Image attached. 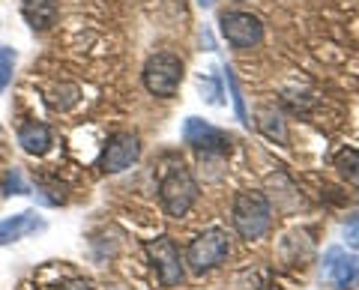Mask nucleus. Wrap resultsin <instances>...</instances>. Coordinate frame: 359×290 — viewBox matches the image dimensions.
I'll use <instances>...</instances> for the list:
<instances>
[{
  "label": "nucleus",
  "mask_w": 359,
  "mask_h": 290,
  "mask_svg": "<svg viewBox=\"0 0 359 290\" xmlns=\"http://www.w3.org/2000/svg\"><path fill=\"white\" fill-rule=\"evenodd\" d=\"M273 225V207L264 192H255V188H243L233 198V228L245 242L261 240L264 233Z\"/></svg>",
  "instance_id": "nucleus-1"
},
{
  "label": "nucleus",
  "mask_w": 359,
  "mask_h": 290,
  "mask_svg": "<svg viewBox=\"0 0 359 290\" xmlns=\"http://www.w3.org/2000/svg\"><path fill=\"white\" fill-rule=\"evenodd\" d=\"M195 200H198L195 177L189 174V168H183V165H171V168L162 174V183H159V204L165 209V216L183 219L189 209L195 207Z\"/></svg>",
  "instance_id": "nucleus-2"
},
{
  "label": "nucleus",
  "mask_w": 359,
  "mask_h": 290,
  "mask_svg": "<svg viewBox=\"0 0 359 290\" xmlns=\"http://www.w3.org/2000/svg\"><path fill=\"white\" fill-rule=\"evenodd\" d=\"M144 87H147V93L159 96V99H171L177 96L180 84H183V60L174 57V54H153V57L144 63Z\"/></svg>",
  "instance_id": "nucleus-3"
},
{
  "label": "nucleus",
  "mask_w": 359,
  "mask_h": 290,
  "mask_svg": "<svg viewBox=\"0 0 359 290\" xmlns=\"http://www.w3.org/2000/svg\"><path fill=\"white\" fill-rule=\"evenodd\" d=\"M228 251H231L228 233L219 230V228H210L189 242L186 263H189V270L201 275V272H210V270H216V266H222L224 258H228Z\"/></svg>",
  "instance_id": "nucleus-4"
},
{
  "label": "nucleus",
  "mask_w": 359,
  "mask_h": 290,
  "mask_svg": "<svg viewBox=\"0 0 359 290\" xmlns=\"http://www.w3.org/2000/svg\"><path fill=\"white\" fill-rule=\"evenodd\" d=\"M144 251H147V258L153 263L156 275H159L162 287H180L183 282V258H180V249L171 237H156V240H147L144 242Z\"/></svg>",
  "instance_id": "nucleus-5"
},
{
  "label": "nucleus",
  "mask_w": 359,
  "mask_h": 290,
  "mask_svg": "<svg viewBox=\"0 0 359 290\" xmlns=\"http://www.w3.org/2000/svg\"><path fill=\"white\" fill-rule=\"evenodd\" d=\"M219 30L222 36L228 39V46L233 48H255L264 42V21L252 15V13H240V9H231V13L219 15Z\"/></svg>",
  "instance_id": "nucleus-6"
},
{
  "label": "nucleus",
  "mask_w": 359,
  "mask_h": 290,
  "mask_svg": "<svg viewBox=\"0 0 359 290\" xmlns=\"http://www.w3.org/2000/svg\"><path fill=\"white\" fill-rule=\"evenodd\" d=\"M138 159H141L138 135H132V132H117V135L108 138L102 156H99V168H102L105 174H123Z\"/></svg>",
  "instance_id": "nucleus-7"
},
{
  "label": "nucleus",
  "mask_w": 359,
  "mask_h": 290,
  "mask_svg": "<svg viewBox=\"0 0 359 290\" xmlns=\"http://www.w3.org/2000/svg\"><path fill=\"white\" fill-rule=\"evenodd\" d=\"M183 141L189 144V147H195L198 153H204V156H224L231 150V138L224 135L222 129L204 123L201 117H186V123H183Z\"/></svg>",
  "instance_id": "nucleus-8"
},
{
  "label": "nucleus",
  "mask_w": 359,
  "mask_h": 290,
  "mask_svg": "<svg viewBox=\"0 0 359 290\" xmlns=\"http://www.w3.org/2000/svg\"><path fill=\"white\" fill-rule=\"evenodd\" d=\"M320 275L335 290H353L359 284V254H347L341 249H330L323 254Z\"/></svg>",
  "instance_id": "nucleus-9"
},
{
  "label": "nucleus",
  "mask_w": 359,
  "mask_h": 290,
  "mask_svg": "<svg viewBox=\"0 0 359 290\" xmlns=\"http://www.w3.org/2000/svg\"><path fill=\"white\" fill-rule=\"evenodd\" d=\"M45 228V221L33 213V209H25V213H15L0 221V245H13L18 240L30 237V233H36Z\"/></svg>",
  "instance_id": "nucleus-10"
},
{
  "label": "nucleus",
  "mask_w": 359,
  "mask_h": 290,
  "mask_svg": "<svg viewBox=\"0 0 359 290\" xmlns=\"http://www.w3.org/2000/svg\"><path fill=\"white\" fill-rule=\"evenodd\" d=\"M18 144H21V150L30 153V156H45L51 150L54 138H51V129L45 126V123L30 120V123H25V126L18 129Z\"/></svg>",
  "instance_id": "nucleus-11"
},
{
  "label": "nucleus",
  "mask_w": 359,
  "mask_h": 290,
  "mask_svg": "<svg viewBox=\"0 0 359 290\" xmlns=\"http://www.w3.org/2000/svg\"><path fill=\"white\" fill-rule=\"evenodd\" d=\"M57 13H60L57 0H25V18L36 33L48 30L57 21Z\"/></svg>",
  "instance_id": "nucleus-12"
},
{
  "label": "nucleus",
  "mask_w": 359,
  "mask_h": 290,
  "mask_svg": "<svg viewBox=\"0 0 359 290\" xmlns=\"http://www.w3.org/2000/svg\"><path fill=\"white\" fill-rule=\"evenodd\" d=\"M261 120H257V126H261V132L266 138H273V141H278V144H285L287 141V129H285V120H282V114L278 111H273V108H261V114H257Z\"/></svg>",
  "instance_id": "nucleus-13"
},
{
  "label": "nucleus",
  "mask_w": 359,
  "mask_h": 290,
  "mask_svg": "<svg viewBox=\"0 0 359 290\" xmlns=\"http://www.w3.org/2000/svg\"><path fill=\"white\" fill-rule=\"evenodd\" d=\"M335 168L347 183L359 186V150H341L335 156Z\"/></svg>",
  "instance_id": "nucleus-14"
},
{
  "label": "nucleus",
  "mask_w": 359,
  "mask_h": 290,
  "mask_svg": "<svg viewBox=\"0 0 359 290\" xmlns=\"http://www.w3.org/2000/svg\"><path fill=\"white\" fill-rule=\"evenodd\" d=\"M224 84H228V90H231V99H233V111H237V120L243 123V126H252V120H249V111H245V99H243V90H240V84H237V75H233L231 69H224Z\"/></svg>",
  "instance_id": "nucleus-15"
},
{
  "label": "nucleus",
  "mask_w": 359,
  "mask_h": 290,
  "mask_svg": "<svg viewBox=\"0 0 359 290\" xmlns=\"http://www.w3.org/2000/svg\"><path fill=\"white\" fill-rule=\"evenodd\" d=\"M15 60H18L15 48H9V46H0V93H4L6 87H9V81H13Z\"/></svg>",
  "instance_id": "nucleus-16"
},
{
  "label": "nucleus",
  "mask_w": 359,
  "mask_h": 290,
  "mask_svg": "<svg viewBox=\"0 0 359 290\" xmlns=\"http://www.w3.org/2000/svg\"><path fill=\"white\" fill-rule=\"evenodd\" d=\"M75 102H78V87H75V84H60V87H54V93H51V108L69 111Z\"/></svg>",
  "instance_id": "nucleus-17"
},
{
  "label": "nucleus",
  "mask_w": 359,
  "mask_h": 290,
  "mask_svg": "<svg viewBox=\"0 0 359 290\" xmlns=\"http://www.w3.org/2000/svg\"><path fill=\"white\" fill-rule=\"evenodd\" d=\"M30 188L25 186V180H21V174L18 171H9L4 177V195H27Z\"/></svg>",
  "instance_id": "nucleus-18"
},
{
  "label": "nucleus",
  "mask_w": 359,
  "mask_h": 290,
  "mask_svg": "<svg viewBox=\"0 0 359 290\" xmlns=\"http://www.w3.org/2000/svg\"><path fill=\"white\" fill-rule=\"evenodd\" d=\"M198 87H201V93H207L204 99H207L210 105H222V102H224V99H222V90H219V84L212 81V78H201Z\"/></svg>",
  "instance_id": "nucleus-19"
},
{
  "label": "nucleus",
  "mask_w": 359,
  "mask_h": 290,
  "mask_svg": "<svg viewBox=\"0 0 359 290\" xmlns=\"http://www.w3.org/2000/svg\"><path fill=\"white\" fill-rule=\"evenodd\" d=\"M344 242L359 251V219H353V221H347L344 225Z\"/></svg>",
  "instance_id": "nucleus-20"
},
{
  "label": "nucleus",
  "mask_w": 359,
  "mask_h": 290,
  "mask_svg": "<svg viewBox=\"0 0 359 290\" xmlns=\"http://www.w3.org/2000/svg\"><path fill=\"white\" fill-rule=\"evenodd\" d=\"M60 290H96L90 282H84V278H75V282H69V284H63Z\"/></svg>",
  "instance_id": "nucleus-21"
},
{
  "label": "nucleus",
  "mask_w": 359,
  "mask_h": 290,
  "mask_svg": "<svg viewBox=\"0 0 359 290\" xmlns=\"http://www.w3.org/2000/svg\"><path fill=\"white\" fill-rule=\"evenodd\" d=\"M198 4H201V6H204V9H207V6H212V4H216V0H198Z\"/></svg>",
  "instance_id": "nucleus-22"
}]
</instances>
